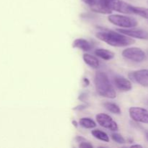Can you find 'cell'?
Instances as JSON below:
<instances>
[{"mask_svg":"<svg viewBox=\"0 0 148 148\" xmlns=\"http://www.w3.org/2000/svg\"><path fill=\"white\" fill-rule=\"evenodd\" d=\"M96 37L114 47H124L135 43L132 37L111 30H103L96 33Z\"/></svg>","mask_w":148,"mask_h":148,"instance_id":"1","label":"cell"},{"mask_svg":"<svg viewBox=\"0 0 148 148\" xmlns=\"http://www.w3.org/2000/svg\"><path fill=\"white\" fill-rule=\"evenodd\" d=\"M94 82L97 92L100 95L111 99H114L116 97L115 89L105 72H97L95 75Z\"/></svg>","mask_w":148,"mask_h":148,"instance_id":"2","label":"cell"},{"mask_svg":"<svg viewBox=\"0 0 148 148\" xmlns=\"http://www.w3.org/2000/svg\"><path fill=\"white\" fill-rule=\"evenodd\" d=\"M110 23L123 28H133L138 25L137 20L132 17L120 14H111L108 17Z\"/></svg>","mask_w":148,"mask_h":148,"instance_id":"3","label":"cell"},{"mask_svg":"<svg viewBox=\"0 0 148 148\" xmlns=\"http://www.w3.org/2000/svg\"><path fill=\"white\" fill-rule=\"evenodd\" d=\"M122 56L128 60L134 62H142L146 59V54L143 50L137 47H132L124 49Z\"/></svg>","mask_w":148,"mask_h":148,"instance_id":"4","label":"cell"},{"mask_svg":"<svg viewBox=\"0 0 148 148\" xmlns=\"http://www.w3.org/2000/svg\"><path fill=\"white\" fill-rule=\"evenodd\" d=\"M106 7L111 10L124 13V14H133L132 6L121 0H110L106 4Z\"/></svg>","mask_w":148,"mask_h":148,"instance_id":"5","label":"cell"},{"mask_svg":"<svg viewBox=\"0 0 148 148\" xmlns=\"http://www.w3.org/2000/svg\"><path fill=\"white\" fill-rule=\"evenodd\" d=\"M96 121L99 125L103 128L109 130L111 131H118L119 127L117 123L112 119V117L106 114H98L96 115Z\"/></svg>","mask_w":148,"mask_h":148,"instance_id":"6","label":"cell"},{"mask_svg":"<svg viewBox=\"0 0 148 148\" xmlns=\"http://www.w3.org/2000/svg\"><path fill=\"white\" fill-rule=\"evenodd\" d=\"M130 116L137 122L148 124V110L141 107H131L129 110Z\"/></svg>","mask_w":148,"mask_h":148,"instance_id":"7","label":"cell"},{"mask_svg":"<svg viewBox=\"0 0 148 148\" xmlns=\"http://www.w3.org/2000/svg\"><path fill=\"white\" fill-rule=\"evenodd\" d=\"M129 77L142 86L148 87V69H140L130 72Z\"/></svg>","mask_w":148,"mask_h":148,"instance_id":"8","label":"cell"},{"mask_svg":"<svg viewBox=\"0 0 148 148\" xmlns=\"http://www.w3.org/2000/svg\"><path fill=\"white\" fill-rule=\"evenodd\" d=\"M116 31L132 38L145 39V40L148 39V32L143 29H135L134 27L133 28H120L116 29Z\"/></svg>","mask_w":148,"mask_h":148,"instance_id":"9","label":"cell"},{"mask_svg":"<svg viewBox=\"0 0 148 148\" xmlns=\"http://www.w3.org/2000/svg\"><path fill=\"white\" fill-rule=\"evenodd\" d=\"M114 84L115 86L122 92H127L131 90L132 88V82L128 79L121 75H117L114 77Z\"/></svg>","mask_w":148,"mask_h":148,"instance_id":"10","label":"cell"},{"mask_svg":"<svg viewBox=\"0 0 148 148\" xmlns=\"http://www.w3.org/2000/svg\"><path fill=\"white\" fill-rule=\"evenodd\" d=\"M73 47L81 49L84 51H88L91 50V49H92L91 43L83 38H77L74 40Z\"/></svg>","mask_w":148,"mask_h":148,"instance_id":"11","label":"cell"},{"mask_svg":"<svg viewBox=\"0 0 148 148\" xmlns=\"http://www.w3.org/2000/svg\"><path fill=\"white\" fill-rule=\"evenodd\" d=\"M95 54L104 60H111L115 57V53L109 50L104 49H98L95 51Z\"/></svg>","mask_w":148,"mask_h":148,"instance_id":"12","label":"cell"},{"mask_svg":"<svg viewBox=\"0 0 148 148\" xmlns=\"http://www.w3.org/2000/svg\"><path fill=\"white\" fill-rule=\"evenodd\" d=\"M83 60L85 62V64H87L91 68L98 69L99 67L100 62L95 56H92L89 53H85L83 55Z\"/></svg>","mask_w":148,"mask_h":148,"instance_id":"13","label":"cell"},{"mask_svg":"<svg viewBox=\"0 0 148 148\" xmlns=\"http://www.w3.org/2000/svg\"><path fill=\"white\" fill-rule=\"evenodd\" d=\"M79 124L81 127L85 129H93L96 127L95 121L92 119L88 117L81 118L79 121Z\"/></svg>","mask_w":148,"mask_h":148,"instance_id":"14","label":"cell"},{"mask_svg":"<svg viewBox=\"0 0 148 148\" xmlns=\"http://www.w3.org/2000/svg\"><path fill=\"white\" fill-rule=\"evenodd\" d=\"M91 133H92V135L95 138L98 139V140H100L103 142H106V143L109 142V137L108 136V134L106 132H104L101 131V130H94L91 132Z\"/></svg>","mask_w":148,"mask_h":148,"instance_id":"15","label":"cell"},{"mask_svg":"<svg viewBox=\"0 0 148 148\" xmlns=\"http://www.w3.org/2000/svg\"><path fill=\"white\" fill-rule=\"evenodd\" d=\"M104 107L106 108V109L108 110L110 112L113 113L114 114H121V111L120 109L119 106H117L116 104L114 103H110V102H106L104 103Z\"/></svg>","mask_w":148,"mask_h":148,"instance_id":"16","label":"cell"},{"mask_svg":"<svg viewBox=\"0 0 148 148\" xmlns=\"http://www.w3.org/2000/svg\"><path fill=\"white\" fill-rule=\"evenodd\" d=\"M132 11L133 14H137L141 16L142 17H144V18L148 20V8L132 6Z\"/></svg>","mask_w":148,"mask_h":148,"instance_id":"17","label":"cell"},{"mask_svg":"<svg viewBox=\"0 0 148 148\" xmlns=\"http://www.w3.org/2000/svg\"><path fill=\"white\" fill-rule=\"evenodd\" d=\"M111 137H112L114 141L119 143V144H124V143H126L125 139L122 137V135H121L119 133H113L111 134Z\"/></svg>","mask_w":148,"mask_h":148,"instance_id":"18","label":"cell"},{"mask_svg":"<svg viewBox=\"0 0 148 148\" xmlns=\"http://www.w3.org/2000/svg\"><path fill=\"white\" fill-rule=\"evenodd\" d=\"M82 1L91 8V7H94L95 4H98L100 0H82Z\"/></svg>","mask_w":148,"mask_h":148,"instance_id":"19","label":"cell"},{"mask_svg":"<svg viewBox=\"0 0 148 148\" xmlns=\"http://www.w3.org/2000/svg\"><path fill=\"white\" fill-rule=\"evenodd\" d=\"M79 147H88V148H92L93 146L91 144H90L89 143H87V142H82L79 144Z\"/></svg>","mask_w":148,"mask_h":148,"instance_id":"20","label":"cell"},{"mask_svg":"<svg viewBox=\"0 0 148 148\" xmlns=\"http://www.w3.org/2000/svg\"><path fill=\"white\" fill-rule=\"evenodd\" d=\"M108 1H110V0H100V2H101V4H102L104 7L107 8V7H106V4ZM107 9H108V8H107ZM108 10H109V9H108Z\"/></svg>","mask_w":148,"mask_h":148,"instance_id":"21","label":"cell"},{"mask_svg":"<svg viewBox=\"0 0 148 148\" xmlns=\"http://www.w3.org/2000/svg\"><path fill=\"white\" fill-rule=\"evenodd\" d=\"M72 124H73V125L75 126V127H77V125H78L77 123V121H72Z\"/></svg>","mask_w":148,"mask_h":148,"instance_id":"22","label":"cell"},{"mask_svg":"<svg viewBox=\"0 0 148 148\" xmlns=\"http://www.w3.org/2000/svg\"><path fill=\"white\" fill-rule=\"evenodd\" d=\"M142 147V146H141V145H132V147Z\"/></svg>","mask_w":148,"mask_h":148,"instance_id":"23","label":"cell"},{"mask_svg":"<svg viewBox=\"0 0 148 148\" xmlns=\"http://www.w3.org/2000/svg\"><path fill=\"white\" fill-rule=\"evenodd\" d=\"M146 138H147V140L148 141V131L146 132Z\"/></svg>","mask_w":148,"mask_h":148,"instance_id":"24","label":"cell"}]
</instances>
